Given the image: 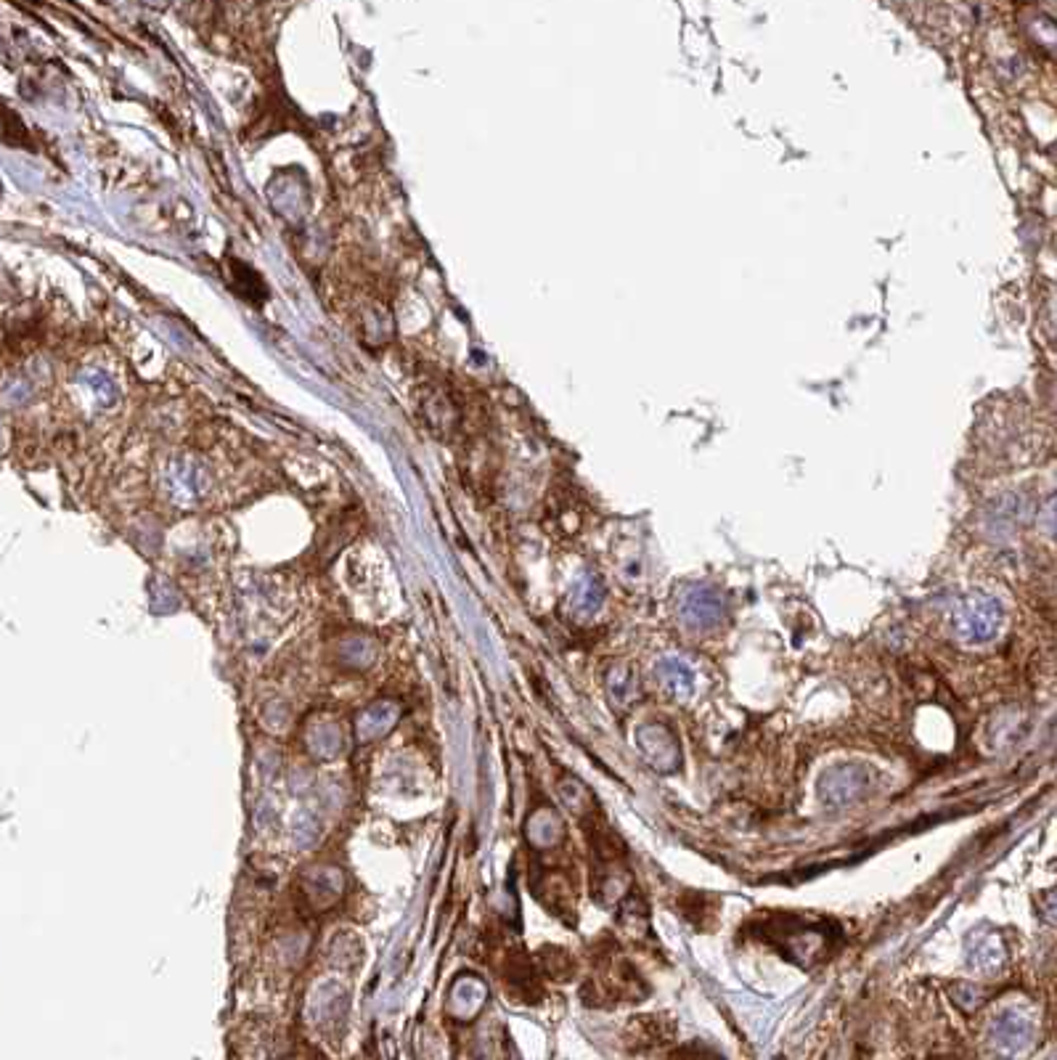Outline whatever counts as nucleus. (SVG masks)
<instances>
[{
    "label": "nucleus",
    "mask_w": 1057,
    "mask_h": 1060,
    "mask_svg": "<svg viewBox=\"0 0 1057 1060\" xmlns=\"http://www.w3.org/2000/svg\"><path fill=\"white\" fill-rule=\"evenodd\" d=\"M485 1002H488V986L483 984V978L461 976L448 992V1013L459 1021H472L483 1010Z\"/></svg>",
    "instance_id": "obj_7"
},
{
    "label": "nucleus",
    "mask_w": 1057,
    "mask_h": 1060,
    "mask_svg": "<svg viewBox=\"0 0 1057 1060\" xmlns=\"http://www.w3.org/2000/svg\"><path fill=\"white\" fill-rule=\"evenodd\" d=\"M991 1042L997 1050L1010 1055H1018L1031 1047L1034 1042V1023L1018 1010H1005L991 1023Z\"/></svg>",
    "instance_id": "obj_4"
},
{
    "label": "nucleus",
    "mask_w": 1057,
    "mask_h": 1060,
    "mask_svg": "<svg viewBox=\"0 0 1057 1060\" xmlns=\"http://www.w3.org/2000/svg\"><path fill=\"white\" fill-rule=\"evenodd\" d=\"M599 599H602V594L594 589V583H586V591L581 594V599H575V613L594 615L599 607Z\"/></svg>",
    "instance_id": "obj_19"
},
{
    "label": "nucleus",
    "mask_w": 1057,
    "mask_h": 1060,
    "mask_svg": "<svg viewBox=\"0 0 1057 1060\" xmlns=\"http://www.w3.org/2000/svg\"><path fill=\"white\" fill-rule=\"evenodd\" d=\"M321 814L316 809H300L292 814V841L300 848H313L321 841Z\"/></svg>",
    "instance_id": "obj_16"
},
{
    "label": "nucleus",
    "mask_w": 1057,
    "mask_h": 1060,
    "mask_svg": "<svg viewBox=\"0 0 1057 1060\" xmlns=\"http://www.w3.org/2000/svg\"><path fill=\"white\" fill-rule=\"evenodd\" d=\"M952 997L959 1007H965V1010H975V1007L983 1005L986 992H983L981 986L970 984V981H959V984L952 986Z\"/></svg>",
    "instance_id": "obj_18"
},
{
    "label": "nucleus",
    "mask_w": 1057,
    "mask_h": 1060,
    "mask_svg": "<svg viewBox=\"0 0 1057 1060\" xmlns=\"http://www.w3.org/2000/svg\"><path fill=\"white\" fill-rule=\"evenodd\" d=\"M657 682L663 684V689L671 697H689L695 692V668L689 666L687 660L681 658H663L655 666Z\"/></svg>",
    "instance_id": "obj_10"
},
{
    "label": "nucleus",
    "mask_w": 1057,
    "mask_h": 1060,
    "mask_svg": "<svg viewBox=\"0 0 1057 1060\" xmlns=\"http://www.w3.org/2000/svg\"><path fill=\"white\" fill-rule=\"evenodd\" d=\"M308 1018L324 1037H342L350 1018V992L340 981H324L310 994Z\"/></svg>",
    "instance_id": "obj_2"
},
{
    "label": "nucleus",
    "mask_w": 1057,
    "mask_h": 1060,
    "mask_svg": "<svg viewBox=\"0 0 1057 1060\" xmlns=\"http://www.w3.org/2000/svg\"><path fill=\"white\" fill-rule=\"evenodd\" d=\"M999 618H1002V615H999V607L994 605V602H986V599L973 602L965 613L959 615L957 634L970 644L989 642V639L997 636Z\"/></svg>",
    "instance_id": "obj_5"
},
{
    "label": "nucleus",
    "mask_w": 1057,
    "mask_h": 1060,
    "mask_svg": "<svg viewBox=\"0 0 1057 1060\" xmlns=\"http://www.w3.org/2000/svg\"><path fill=\"white\" fill-rule=\"evenodd\" d=\"M604 692H607V700H610L612 708L618 711H628L634 700L639 697L642 687H639V676L628 663H618L612 666L604 676Z\"/></svg>",
    "instance_id": "obj_9"
},
{
    "label": "nucleus",
    "mask_w": 1057,
    "mask_h": 1060,
    "mask_svg": "<svg viewBox=\"0 0 1057 1060\" xmlns=\"http://www.w3.org/2000/svg\"><path fill=\"white\" fill-rule=\"evenodd\" d=\"M342 888H345L342 872L334 870V867H326V864L324 867H313L305 875V891H308V899L316 907H329L332 901L340 899Z\"/></svg>",
    "instance_id": "obj_11"
},
{
    "label": "nucleus",
    "mask_w": 1057,
    "mask_h": 1060,
    "mask_svg": "<svg viewBox=\"0 0 1057 1060\" xmlns=\"http://www.w3.org/2000/svg\"><path fill=\"white\" fill-rule=\"evenodd\" d=\"M684 621L692 629H710L721 621V607H718V599L710 597V594H695L684 602Z\"/></svg>",
    "instance_id": "obj_14"
},
{
    "label": "nucleus",
    "mask_w": 1057,
    "mask_h": 1060,
    "mask_svg": "<svg viewBox=\"0 0 1057 1060\" xmlns=\"http://www.w3.org/2000/svg\"><path fill=\"white\" fill-rule=\"evenodd\" d=\"M329 960L337 968H358L363 960V944L355 933H342L329 947Z\"/></svg>",
    "instance_id": "obj_17"
},
{
    "label": "nucleus",
    "mask_w": 1057,
    "mask_h": 1060,
    "mask_svg": "<svg viewBox=\"0 0 1057 1060\" xmlns=\"http://www.w3.org/2000/svg\"><path fill=\"white\" fill-rule=\"evenodd\" d=\"M345 748V735L337 724H318L308 732V750L310 756L318 758V761H329V758H337Z\"/></svg>",
    "instance_id": "obj_13"
},
{
    "label": "nucleus",
    "mask_w": 1057,
    "mask_h": 1060,
    "mask_svg": "<svg viewBox=\"0 0 1057 1060\" xmlns=\"http://www.w3.org/2000/svg\"><path fill=\"white\" fill-rule=\"evenodd\" d=\"M965 957L967 965L975 970H997L1002 968V962L1007 960V949L1005 941L997 931L991 928H978V931L967 939L965 944Z\"/></svg>",
    "instance_id": "obj_6"
},
{
    "label": "nucleus",
    "mask_w": 1057,
    "mask_h": 1060,
    "mask_svg": "<svg viewBox=\"0 0 1057 1060\" xmlns=\"http://www.w3.org/2000/svg\"><path fill=\"white\" fill-rule=\"evenodd\" d=\"M528 841L536 848H552L565 838V825L552 809H538L528 819Z\"/></svg>",
    "instance_id": "obj_12"
},
{
    "label": "nucleus",
    "mask_w": 1057,
    "mask_h": 1060,
    "mask_svg": "<svg viewBox=\"0 0 1057 1060\" xmlns=\"http://www.w3.org/2000/svg\"><path fill=\"white\" fill-rule=\"evenodd\" d=\"M398 716H401V708L393 700H379V703L366 705L358 713V719H355V735L363 742L379 740L398 724Z\"/></svg>",
    "instance_id": "obj_8"
},
{
    "label": "nucleus",
    "mask_w": 1057,
    "mask_h": 1060,
    "mask_svg": "<svg viewBox=\"0 0 1057 1060\" xmlns=\"http://www.w3.org/2000/svg\"><path fill=\"white\" fill-rule=\"evenodd\" d=\"M634 742L639 756L660 774H673L681 766L679 737L673 735L665 724H642L634 732Z\"/></svg>",
    "instance_id": "obj_3"
},
{
    "label": "nucleus",
    "mask_w": 1057,
    "mask_h": 1060,
    "mask_svg": "<svg viewBox=\"0 0 1057 1060\" xmlns=\"http://www.w3.org/2000/svg\"><path fill=\"white\" fill-rule=\"evenodd\" d=\"M875 788V774L867 766L840 764L819 777V798L830 809H848L864 801Z\"/></svg>",
    "instance_id": "obj_1"
},
{
    "label": "nucleus",
    "mask_w": 1057,
    "mask_h": 1060,
    "mask_svg": "<svg viewBox=\"0 0 1057 1060\" xmlns=\"http://www.w3.org/2000/svg\"><path fill=\"white\" fill-rule=\"evenodd\" d=\"M377 658V647L371 639H363V636H355V639H345L337 650V660L340 666L353 668V671H366V668L374 663Z\"/></svg>",
    "instance_id": "obj_15"
}]
</instances>
